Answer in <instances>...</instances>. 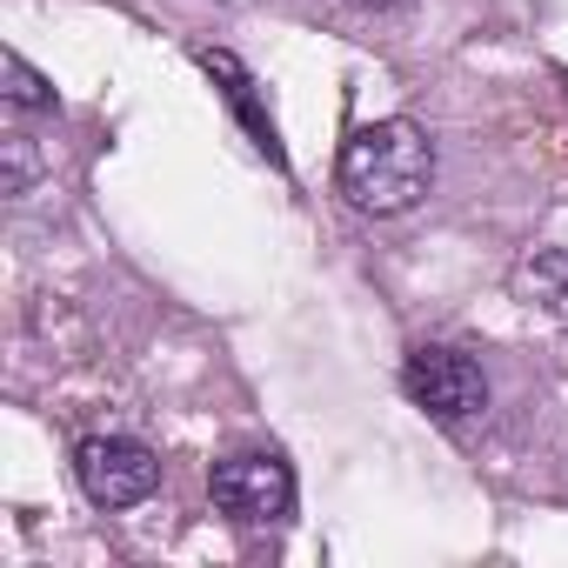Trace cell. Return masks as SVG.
<instances>
[{
    "instance_id": "cell-4",
    "label": "cell",
    "mask_w": 568,
    "mask_h": 568,
    "mask_svg": "<svg viewBox=\"0 0 568 568\" xmlns=\"http://www.w3.org/2000/svg\"><path fill=\"white\" fill-rule=\"evenodd\" d=\"M74 475H81L94 508H134V501H148L161 488V462L134 435H88L74 448Z\"/></svg>"
},
{
    "instance_id": "cell-6",
    "label": "cell",
    "mask_w": 568,
    "mask_h": 568,
    "mask_svg": "<svg viewBox=\"0 0 568 568\" xmlns=\"http://www.w3.org/2000/svg\"><path fill=\"white\" fill-rule=\"evenodd\" d=\"M515 295L535 308H548V315H568V254L561 247H548V254H528L521 267H515Z\"/></svg>"
},
{
    "instance_id": "cell-8",
    "label": "cell",
    "mask_w": 568,
    "mask_h": 568,
    "mask_svg": "<svg viewBox=\"0 0 568 568\" xmlns=\"http://www.w3.org/2000/svg\"><path fill=\"white\" fill-rule=\"evenodd\" d=\"M355 8H368V14H382V8H395V0H355Z\"/></svg>"
},
{
    "instance_id": "cell-3",
    "label": "cell",
    "mask_w": 568,
    "mask_h": 568,
    "mask_svg": "<svg viewBox=\"0 0 568 568\" xmlns=\"http://www.w3.org/2000/svg\"><path fill=\"white\" fill-rule=\"evenodd\" d=\"M207 495H214L221 515H234L247 528H267V521L295 515V475H288L281 455H227V462H214Z\"/></svg>"
},
{
    "instance_id": "cell-5",
    "label": "cell",
    "mask_w": 568,
    "mask_h": 568,
    "mask_svg": "<svg viewBox=\"0 0 568 568\" xmlns=\"http://www.w3.org/2000/svg\"><path fill=\"white\" fill-rule=\"evenodd\" d=\"M194 61H201V68H207L214 81H221V101H227V108L241 114L247 141H254V148H261V154H267L274 168L288 161V148H281V128H274V114H267V101H261V81H254V74H247V68H241V61H234L227 48H201Z\"/></svg>"
},
{
    "instance_id": "cell-2",
    "label": "cell",
    "mask_w": 568,
    "mask_h": 568,
    "mask_svg": "<svg viewBox=\"0 0 568 568\" xmlns=\"http://www.w3.org/2000/svg\"><path fill=\"white\" fill-rule=\"evenodd\" d=\"M402 388H408V402L422 408V415H435V422H475L481 408H488V375L462 355V348H442V342H428V348H415L408 362H402Z\"/></svg>"
},
{
    "instance_id": "cell-1",
    "label": "cell",
    "mask_w": 568,
    "mask_h": 568,
    "mask_svg": "<svg viewBox=\"0 0 568 568\" xmlns=\"http://www.w3.org/2000/svg\"><path fill=\"white\" fill-rule=\"evenodd\" d=\"M335 181L362 214H408L435 187V148L415 121H368L348 134Z\"/></svg>"
},
{
    "instance_id": "cell-7",
    "label": "cell",
    "mask_w": 568,
    "mask_h": 568,
    "mask_svg": "<svg viewBox=\"0 0 568 568\" xmlns=\"http://www.w3.org/2000/svg\"><path fill=\"white\" fill-rule=\"evenodd\" d=\"M0 81H8V88H0V94H8V108H28V114H48L54 108V88L8 48V54H0Z\"/></svg>"
}]
</instances>
